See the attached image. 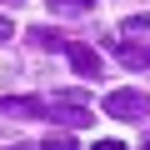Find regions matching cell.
<instances>
[{
	"label": "cell",
	"mask_w": 150,
	"mask_h": 150,
	"mask_svg": "<svg viewBox=\"0 0 150 150\" xmlns=\"http://www.w3.org/2000/svg\"><path fill=\"white\" fill-rule=\"evenodd\" d=\"M40 150H80V145H75V135H70V130H50Z\"/></svg>",
	"instance_id": "cell-6"
},
{
	"label": "cell",
	"mask_w": 150,
	"mask_h": 150,
	"mask_svg": "<svg viewBox=\"0 0 150 150\" xmlns=\"http://www.w3.org/2000/svg\"><path fill=\"white\" fill-rule=\"evenodd\" d=\"M100 110H105L110 120H125V125H130V120H145V115H150V95H145V90H110V95L100 100Z\"/></svg>",
	"instance_id": "cell-1"
},
{
	"label": "cell",
	"mask_w": 150,
	"mask_h": 150,
	"mask_svg": "<svg viewBox=\"0 0 150 150\" xmlns=\"http://www.w3.org/2000/svg\"><path fill=\"white\" fill-rule=\"evenodd\" d=\"M50 100L40 95H0V115H10V120H40Z\"/></svg>",
	"instance_id": "cell-2"
},
{
	"label": "cell",
	"mask_w": 150,
	"mask_h": 150,
	"mask_svg": "<svg viewBox=\"0 0 150 150\" xmlns=\"http://www.w3.org/2000/svg\"><path fill=\"white\" fill-rule=\"evenodd\" d=\"M50 5H55V10H90L95 0H50Z\"/></svg>",
	"instance_id": "cell-7"
},
{
	"label": "cell",
	"mask_w": 150,
	"mask_h": 150,
	"mask_svg": "<svg viewBox=\"0 0 150 150\" xmlns=\"http://www.w3.org/2000/svg\"><path fill=\"white\" fill-rule=\"evenodd\" d=\"M140 150H150V140H145V145H140Z\"/></svg>",
	"instance_id": "cell-10"
},
{
	"label": "cell",
	"mask_w": 150,
	"mask_h": 150,
	"mask_svg": "<svg viewBox=\"0 0 150 150\" xmlns=\"http://www.w3.org/2000/svg\"><path fill=\"white\" fill-rule=\"evenodd\" d=\"M95 150H125L120 140H95Z\"/></svg>",
	"instance_id": "cell-9"
},
{
	"label": "cell",
	"mask_w": 150,
	"mask_h": 150,
	"mask_svg": "<svg viewBox=\"0 0 150 150\" xmlns=\"http://www.w3.org/2000/svg\"><path fill=\"white\" fill-rule=\"evenodd\" d=\"M30 40H35L40 50H65V45H70V40H60V30H50V25H35Z\"/></svg>",
	"instance_id": "cell-5"
},
{
	"label": "cell",
	"mask_w": 150,
	"mask_h": 150,
	"mask_svg": "<svg viewBox=\"0 0 150 150\" xmlns=\"http://www.w3.org/2000/svg\"><path fill=\"white\" fill-rule=\"evenodd\" d=\"M65 55H70L75 75H85V80H95V75H100V55H95L90 45H80V40H70V45H65Z\"/></svg>",
	"instance_id": "cell-3"
},
{
	"label": "cell",
	"mask_w": 150,
	"mask_h": 150,
	"mask_svg": "<svg viewBox=\"0 0 150 150\" xmlns=\"http://www.w3.org/2000/svg\"><path fill=\"white\" fill-rule=\"evenodd\" d=\"M110 50L120 55V65H125V70H145V65H150V45H125V40H110Z\"/></svg>",
	"instance_id": "cell-4"
},
{
	"label": "cell",
	"mask_w": 150,
	"mask_h": 150,
	"mask_svg": "<svg viewBox=\"0 0 150 150\" xmlns=\"http://www.w3.org/2000/svg\"><path fill=\"white\" fill-rule=\"evenodd\" d=\"M10 35H15V25H10L5 15H0V40H10Z\"/></svg>",
	"instance_id": "cell-8"
}]
</instances>
